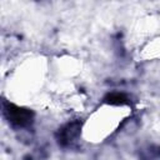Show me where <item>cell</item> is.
Wrapping results in <instances>:
<instances>
[{"mask_svg": "<svg viewBox=\"0 0 160 160\" xmlns=\"http://www.w3.org/2000/svg\"><path fill=\"white\" fill-rule=\"evenodd\" d=\"M128 105H115L108 102L102 109L96 110L82 126V135L90 141H101L109 136L128 116Z\"/></svg>", "mask_w": 160, "mask_h": 160, "instance_id": "1", "label": "cell"}, {"mask_svg": "<svg viewBox=\"0 0 160 160\" xmlns=\"http://www.w3.org/2000/svg\"><path fill=\"white\" fill-rule=\"evenodd\" d=\"M2 112L9 124L18 129L29 128L34 121V114L31 110L15 105L12 102H8L2 105Z\"/></svg>", "mask_w": 160, "mask_h": 160, "instance_id": "2", "label": "cell"}]
</instances>
